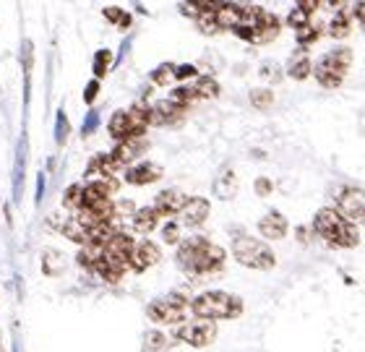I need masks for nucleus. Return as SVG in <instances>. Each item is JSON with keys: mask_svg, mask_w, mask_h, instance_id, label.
<instances>
[{"mask_svg": "<svg viewBox=\"0 0 365 352\" xmlns=\"http://www.w3.org/2000/svg\"><path fill=\"white\" fill-rule=\"evenodd\" d=\"M110 136L120 144V141H128V113L125 110H118L110 120Z\"/></svg>", "mask_w": 365, "mask_h": 352, "instance_id": "obj_23", "label": "nucleus"}, {"mask_svg": "<svg viewBox=\"0 0 365 352\" xmlns=\"http://www.w3.org/2000/svg\"><path fill=\"white\" fill-rule=\"evenodd\" d=\"M94 125H97V110H91V113H89V120H84V136L94 130Z\"/></svg>", "mask_w": 365, "mask_h": 352, "instance_id": "obj_42", "label": "nucleus"}, {"mask_svg": "<svg viewBox=\"0 0 365 352\" xmlns=\"http://www.w3.org/2000/svg\"><path fill=\"white\" fill-rule=\"evenodd\" d=\"M55 138H58V144H66V138H68V118L58 115V133H55Z\"/></svg>", "mask_w": 365, "mask_h": 352, "instance_id": "obj_35", "label": "nucleus"}, {"mask_svg": "<svg viewBox=\"0 0 365 352\" xmlns=\"http://www.w3.org/2000/svg\"><path fill=\"white\" fill-rule=\"evenodd\" d=\"M272 180H269V177H259V180H256V191H259V196H269V193H272Z\"/></svg>", "mask_w": 365, "mask_h": 352, "instance_id": "obj_37", "label": "nucleus"}, {"mask_svg": "<svg viewBox=\"0 0 365 352\" xmlns=\"http://www.w3.org/2000/svg\"><path fill=\"white\" fill-rule=\"evenodd\" d=\"M97 94H99V81H97V78H94V81H91V84L86 86L84 100H86V102H94V97H97Z\"/></svg>", "mask_w": 365, "mask_h": 352, "instance_id": "obj_40", "label": "nucleus"}, {"mask_svg": "<svg viewBox=\"0 0 365 352\" xmlns=\"http://www.w3.org/2000/svg\"><path fill=\"white\" fill-rule=\"evenodd\" d=\"M282 29V24L279 19L274 14H267V19H264V24H261L259 29L251 31V29H245V26H237V29H232L237 34V37H243L245 42H251V45H269L272 39H277V34H279Z\"/></svg>", "mask_w": 365, "mask_h": 352, "instance_id": "obj_10", "label": "nucleus"}, {"mask_svg": "<svg viewBox=\"0 0 365 352\" xmlns=\"http://www.w3.org/2000/svg\"><path fill=\"white\" fill-rule=\"evenodd\" d=\"M297 34V42H300V45L303 47H308V45H313V42H316V39L321 37V26L319 24H308V26H303V29H297L295 31Z\"/></svg>", "mask_w": 365, "mask_h": 352, "instance_id": "obj_28", "label": "nucleus"}, {"mask_svg": "<svg viewBox=\"0 0 365 352\" xmlns=\"http://www.w3.org/2000/svg\"><path fill=\"white\" fill-rule=\"evenodd\" d=\"M162 342H165V337H162L160 331H149V334H146V350H157Z\"/></svg>", "mask_w": 365, "mask_h": 352, "instance_id": "obj_36", "label": "nucleus"}, {"mask_svg": "<svg viewBox=\"0 0 365 352\" xmlns=\"http://www.w3.org/2000/svg\"><path fill=\"white\" fill-rule=\"evenodd\" d=\"M133 201H118L115 204V217H123V214H128V212H133Z\"/></svg>", "mask_w": 365, "mask_h": 352, "instance_id": "obj_38", "label": "nucleus"}, {"mask_svg": "<svg viewBox=\"0 0 365 352\" xmlns=\"http://www.w3.org/2000/svg\"><path fill=\"white\" fill-rule=\"evenodd\" d=\"M162 237H165V243L170 245H180V227L175 222L165 224V230H162Z\"/></svg>", "mask_w": 365, "mask_h": 352, "instance_id": "obj_34", "label": "nucleus"}, {"mask_svg": "<svg viewBox=\"0 0 365 352\" xmlns=\"http://www.w3.org/2000/svg\"><path fill=\"white\" fill-rule=\"evenodd\" d=\"M173 78H175V68H173V63H165V66H160V68L152 73V81L157 86H170Z\"/></svg>", "mask_w": 365, "mask_h": 352, "instance_id": "obj_31", "label": "nucleus"}, {"mask_svg": "<svg viewBox=\"0 0 365 352\" xmlns=\"http://www.w3.org/2000/svg\"><path fill=\"white\" fill-rule=\"evenodd\" d=\"M160 261V248L152 240H138L133 245V253H130V269L133 271H146L149 266H154Z\"/></svg>", "mask_w": 365, "mask_h": 352, "instance_id": "obj_11", "label": "nucleus"}, {"mask_svg": "<svg viewBox=\"0 0 365 352\" xmlns=\"http://www.w3.org/2000/svg\"><path fill=\"white\" fill-rule=\"evenodd\" d=\"M350 66H352V50H347V47H336V50H331V53L321 55L319 63L313 66V71H316V81H319L321 86H327V89H336V86L344 81Z\"/></svg>", "mask_w": 365, "mask_h": 352, "instance_id": "obj_5", "label": "nucleus"}, {"mask_svg": "<svg viewBox=\"0 0 365 352\" xmlns=\"http://www.w3.org/2000/svg\"><path fill=\"white\" fill-rule=\"evenodd\" d=\"M61 232L68 240H73V243H78V245H89V240H91V232L86 230L84 224L78 222V217H71V219H66V222L61 224Z\"/></svg>", "mask_w": 365, "mask_h": 352, "instance_id": "obj_22", "label": "nucleus"}, {"mask_svg": "<svg viewBox=\"0 0 365 352\" xmlns=\"http://www.w3.org/2000/svg\"><path fill=\"white\" fill-rule=\"evenodd\" d=\"M182 115H185V108L173 100H162L152 108L154 125H175V123L182 120Z\"/></svg>", "mask_w": 365, "mask_h": 352, "instance_id": "obj_13", "label": "nucleus"}, {"mask_svg": "<svg viewBox=\"0 0 365 352\" xmlns=\"http://www.w3.org/2000/svg\"><path fill=\"white\" fill-rule=\"evenodd\" d=\"M232 256H235L237 264H243L248 269H259V271H269L277 264L272 248L253 235H235V240H232Z\"/></svg>", "mask_w": 365, "mask_h": 352, "instance_id": "obj_4", "label": "nucleus"}, {"mask_svg": "<svg viewBox=\"0 0 365 352\" xmlns=\"http://www.w3.org/2000/svg\"><path fill=\"white\" fill-rule=\"evenodd\" d=\"M313 230L334 248H355L360 243L358 227L347 222L336 209H321L316 219H313Z\"/></svg>", "mask_w": 365, "mask_h": 352, "instance_id": "obj_2", "label": "nucleus"}, {"mask_svg": "<svg viewBox=\"0 0 365 352\" xmlns=\"http://www.w3.org/2000/svg\"><path fill=\"white\" fill-rule=\"evenodd\" d=\"M235 191H237L235 172H232L230 167H225L220 175H217V180H214V193H217V199L227 201V199H232V196H235Z\"/></svg>", "mask_w": 365, "mask_h": 352, "instance_id": "obj_21", "label": "nucleus"}, {"mask_svg": "<svg viewBox=\"0 0 365 352\" xmlns=\"http://www.w3.org/2000/svg\"><path fill=\"white\" fill-rule=\"evenodd\" d=\"M336 212L347 222H365V191H360V188H344L336 196Z\"/></svg>", "mask_w": 365, "mask_h": 352, "instance_id": "obj_8", "label": "nucleus"}, {"mask_svg": "<svg viewBox=\"0 0 365 352\" xmlns=\"http://www.w3.org/2000/svg\"><path fill=\"white\" fill-rule=\"evenodd\" d=\"M170 100L178 102V105H182V108H190V102H196V89H193V84L188 86H178V89H173V94H170Z\"/></svg>", "mask_w": 365, "mask_h": 352, "instance_id": "obj_27", "label": "nucleus"}, {"mask_svg": "<svg viewBox=\"0 0 365 352\" xmlns=\"http://www.w3.org/2000/svg\"><path fill=\"white\" fill-rule=\"evenodd\" d=\"M311 73H313V61L308 58L305 47L289 55V61H287V76L289 78H295V81H303V78H308Z\"/></svg>", "mask_w": 365, "mask_h": 352, "instance_id": "obj_18", "label": "nucleus"}, {"mask_svg": "<svg viewBox=\"0 0 365 352\" xmlns=\"http://www.w3.org/2000/svg\"><path fill=\"white\" fill-rule=\"evenodd\" d=\"M185 204H188V196L182 191H162L157 199H154L152 207L160 212V217H173V214H180L182 209H185Z\"/></svg>", "mask_w": 365, "mask_h": 352, "instance_id": "obj_12", "label": "nucleus"}, {"mask_svg": "<svg viewBox=\"0 0 365 352\" xmlns=\"http://www.w3.org/2000/svg\"><path fill=\"white\" fill-rule=\"evenodd\" d=\"M157 224H160V212L154 207H144L138 209V212H133V230L138 235H149Z\"/></svg>", "mask_w": 365, "mask_h": 352, "instance_id": "obj_19", "label": "nucleus"}, {"mask_svg": "<svg viewBox=\"0 0 365 352\" xmlns=\"http://www.w3.org/2000/svg\"><path fill=\"white\" fill-rule=\"evenodd\" d=\"M297 8H303L305 14L311 16V14H316V11H319V0H300V3H297Z\"/></svg>", "mask_w": 365, "mask_h": 352, "instance_id": "obj_39", "label": "nucleus"}, {"mask_svg": "<svg viewBox=\"0 0 365 352\" xmlns=\"http://www.w3.org/2000/svg\"><path fill=\"white\" fill-rule=\"evenodd\" d=\"M144 152H146V138H128V141H120V144L115 146L113 157L120 162L123 167H128L130 162L138 160Z\"/></svg>", "mask_w": 365, "mask_h": 352, "instance_id": "obj_16", "label": "nucleus"}, {"mask_svg": "<svg viewBox=\"0 0 365 352\" xmlns=\"http://www.w3.org/2000/svg\"><path fill=\"white\" fill-rule=\"evenodd\" d=\"M193 89H196L198 100H214V97L220 94V84H217L212 76L196 78V81H193Z\"/></svg>", "mask_w": 365, "mask_h": 352, "instance_id": "obj_24", "label": "nucleus"}, {"mask_svg": "<svg viewBox=\"0 0 365 352\" xmlns=\"http://www.w3.org/2000/svg\"><path fill=\"white\" fill-rule=\"evenodd\" d=\"M251 105L253 108H259V110H267V108H272L274 105V94H272V89H253L251 92Z\"/></svg>", "mask_w": 365, "mask_h": 352, "instance_id": "obj_29", "label": "nucleus"}, {"mask_svg": "<svg viewBox=\"0 0 365 352\" xmlns=\"http://www.w3.org/2000/svg\"><path fill=\"white\" fill-rule=\"evenodd\" d=\"M188 76H196V68L193 66H180V68H175V78H188Z\"/></svg>", "mask_w": 365, "mask_h": 352, "instance_id": "obj_41", "label": "nucleus"}, {"mask_svg": "<svg viewBox=\"0 0 365 352\" xmlns=\"http://www.w3.org/2000/svg\"><path fill=\"white\" fill-rule=\"evenodd\" d=\"M350 29H352V26H350V19H347V14H344V11H339V14H336L334 19L329 21V26H327V31L334 39H344L347 34H350Z\"/></svg>", "mask_w": 365, "mask_h": 352, "instance_id": "obj_25", "label": "nucleus"}, {"mask_svg": "<svg viewBox=\"0 0 365 352\" xmlns=\"http://www.w3.org/2000/svg\"><path fill=\"white\" fill-rule=\"evenodd\" d=\"M178 337L182 342H188L190 347H206L217 339V323L209 319H196L193 323H185Z\"/></svg>", "mask_w": 365, "mask_h": 352, "instance_id": "obj_9", "label": "nucleus"}, {"mask_svg": "<svg viewBox=\"0 0 365 352\" xmlns=\"http://www.w3.org/2000/svg\"><path fill=\"white\" fill-rule=\"evenodd\" d=\"M243 314V300L237 295L222 290H209L193 300V316L209 319V321H222V319H235Z\"/></svg>", "mask_w": 365, "mask_h": 352, "instance_id": "obj_3", "label": "nucleus"}, {"mask_svg": "<svg viewBox=\"0 0 365 352\" xmlns=\"http://www.w3.org/2000/svg\"><path fill=\"white\" fill-rule=\"evenodd\" d=\"M102 14H105V19L118 24V26H130V14H125L123 8H105Z\"/></svg>", "mask_w": 365, "mask_h": 352, "instance_id": "obj_33", "label": "nucleus"}, {"mask_svg": "<svg viewBox=\"0 0 365 352\" xmlns=\"http://www.w3.org/2000/svg\"><path fill=\"white\" fill-rule=\"evenodd\" d=\"M175 261L188 274H214L225 266V251L220 245L209 243L206 237L193 235L178 245Z\"/></svg>", "mask_w": 365, "mask_h": 352, "instance_id": "obj_1", "label": "nucleus"}, {"mask_svg": "<svg viewBox=\"0 0 365 352\" xmlns=\"http://www.w3.org/2000/svg\"><path fill=\"white\" fill-rule=\"evenodd\" d=\"M63 204L73 212H81L84 209V188L81 185H71L68 191L63 193Z\"/></svg>", "mask_w": 365, "mask_h": 352, "instance_id": "obj_26", "label": "nucleus"}, {"mask_svg": "<svg viewBox=\"0 0 365 352\" xmlns=\"http://www.w3.org/2000/svg\"><path fill=\"white\" fill-rule=\"evenodd\" d=\"M287 24L289 26H292V29H303V26H308V24H311V16L305 14L303 8H292V11H289V16H287Z\"/></svg>", "mask_w": 365, "mask_h": 352, "instance_id": "obj_32", "label": "nucleus"}, {"mask_svg": "<svg viewBox=\"0 0 365 352\" xmlns=\"http://www.w3.org/2000/svg\"><path fill=\"white\" fill-rule=\"evenodd\" d=\"M259 232L264 237H274V240H279V237L287 235V217L279 214V212H269L267 217H261Z\"/></svg>", "mask_w": 365, "mask_h": 352, "instance_id": "obj_17", "label": "nucleus"}, {"mask_svg": "<svg viewBox=\"0 0 365 352\" xmlns=\"http://www.w3.org/2000/svg\"><path fill=\"white\" fill-rule=\"evenodd\" d=\"M363 29H365V21H363Z\"/></svg>", "mask_w": 365, "mask_h": 352, "instance_id": "obj_44", "label": "nucleus"}, {"mask_svg": "<svg viewBox=\"0 0 365 352\" xmlns=\"http://www.w3.org/2000/svg\"><path fill=\"white\" fill-rule=\"evenodd\" d=\"M160 177H162V167L154 165V162H141L136 167L125 170V180L130 185H149V183H157Z\"/></svg>", "mask_w": 365, "mask_h": 352, "instance_id": "obj_14", "label": "nucleus"}, {"mask_svg": "<svg viewBox=\"0 0 365 352\" xmlns=\"http://www.w3.org/2000/svg\"><path fill=\"white\" fill-rule=\"evenodd\" d=\"M214 16H217V24L222 26V31L235 29V26H240V3H220Z\"/></svg>", "mask_w": 365, "mask_h": 352, "instance_id": "obj_20", "label": "nucleus"}, {"mask_svg": "<svg viewBox=\"0 0 365 352\" xmlns=\"http://www.w3.org/2000/svg\"><path fill=\"white\" fill-rule=\"evenodd\" d=\"M133 245L136 243H133V237H130L128 232H118V235L105 245V251H102V261H107L110 266L125 271V269L130 266V253H133Z\"/></svg>", "mask_w": 365, "mask_h": 352, "instance_id": "obj_7", "label": "nucleus"}, {"mask_svg": "<svg viewBox=\"0 0 365 352\" xmlns=\"http://www.w3.org/2000/svg\"><path fill=\"white\" fill-rule=\"evenodd\" d=\"M146 314H149V319L154 323H168V326H173V323H182L193 314V303L185 300L182 295H165V298H157L154 303H149Z\"/></svg>", "mask_w": 365, "mask_h": 352, "instance_id": "obj_6", "label": "nucleus"}, {"mask_svg": "<svg viewBox=\"0 0 365 352\" xmlns=\"http://www.w3.org/2000/svg\"><path fill=\"white\" fill-rule=\"evenodd\" d=\"M352 14L358 16L360 21H365V0H363V3H355V6H352Z\"/></svg>", "mask_w": 365, "mask_h": 352, "instance_id": "obj_43", "label": "nucleus"}, {"mask_svg": "<svg viewBox=\"0 0 365 352\" xmlns=\"http://www.w3.org/2000/svg\"><path fill=\"white\" fill-rule=\"evenodd\" d=\"M206 217H209V201L201 199V196H193V199H188L185 209L180 212V222L185 227H198Z\"/></svg>", "mask_w": 365, "mask_h": 352, "instance_id": "obj_15", "label": "nucleus"}, {"mask_svg": "<svg viewBox=\"0 0 365 352\" xmlns=\"http://www.w3.org/2000/svg\"><path fill=\"white\" fill-rule=\"evenodd\" d=\"M110 63H113V53H110V50H99V53L94 55V76L97 78L107 76Z\"/></svg>", "mask_w": 365, "mask_h": 352, "instance_id": "obj_30", "label": "nucleus"}]
</instances>
